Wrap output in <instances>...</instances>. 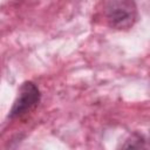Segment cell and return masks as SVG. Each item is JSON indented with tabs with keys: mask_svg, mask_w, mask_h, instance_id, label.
<instances>
[{
	"mask_svg": "<svg viewBox=\"0 0 150 150\" xmlns=\"http://www.w3.org/2000/svg\"><path fill=\"white\" fill-rule=\"evenodd\" d=\"M103 12L108 25L116 29L130 28L137 19L134 0H107Z\"/></svg>",
	"mask_w": 150,
	"mask_h": 150,
	"instance_id": "6da1fadb",
	"label": "cell"
},
{
	"mask_svg": "<svg viewBox=\"0 0 150 150\" xmlns=\"http://www.w3.org/2000/svg\"><path fill=\"white\" fill-rule=\"evenodd\" d=\"M40 90L39 88L30 81L23 82L19 90L16 98L9 110V118H18L30 112L40 102Z\"/></svg>",
	"mask_w": 150,
	"mask_h": 150,
	"instance_id": "7a4b0ae2",
	"label": "cell"
},
{
	"mask_svg": "<svg viewBox=\"0 0 150 150\" xmlns=\"http://www.w3.org/2000/svg\"><path fill=\"white\" fill-rule=\"evenodd\" d=\"M144 143V139H143V136L138 135V134H135L132 135L124 145H122L123 148H143Z\"/></svg>",
	"mask_w": 150,
	"mask_h": 150,
	"instance_id": "3957f363",
	"label": "cell"
}]
</instances>
